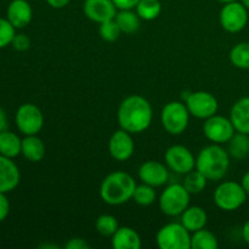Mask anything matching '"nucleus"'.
I'll return each instance as SVG.
<instances>
[{
	"mask_svg": "<svg viewBox=\"0 0 249 249\" xmlns=\"http://www.w3.org/2000/svg\"><path fill=\"white\" fill-rule=\"evenodd\" d=\"M152 107L142 96L131 95L122 101L118 108V123L121 129L130 134L145 131L152 122Z\"/></svg>",
	"mask_w": 249,
	"mask_h": 249,
	"instance_id": "obj_1",
	"label": "nucleus"
},
{
	"mask_svg": "<svg viewBox=\"0 0 249 249\" xmlns=\"http://www.w3.org/2000/svg\"><path fill=\"white\" fill-rule=\"evenodd\" d=\"M135 180L125 172H113L107 175L100 186V196L109 206H122L133 198Z\"/></svg>",
	"mask_w": 249,
	"mask_h": 249,
	"instance_id": "obj_2",
	"label": "nucleus"
},
{
	"mask_svg": "<svg viewBox=\"0 0 249 249\" xmlns=\"http://www.w3.org/2000/svg\"><path fill=\"white\" fill-rule=\"evenodd\" d=\"M230 168V155L220 145L207 146L196 158V169L211 181L221 180Z\"/></svg>",
	"mask_w": 249,
	"mask_h": 249,
	"instance_id": "obj_3",
	"label": "nucleus"
},
{
	"mask_svg": "<svg viewBox=\"0 0 249 249\" xmlns=\"http://www.w3.org/2000/svg\"><path fill=\"white\" fill-rule=\"evenodd\" d=\"M248 195L243 190L241 182L225 181L221 182L214 191V203L219 209L225 212L237 211L245 204Z\"/></svg>",
	"mask_w": 249,
	"mask_h": 249,
	"instance_id": "obj_4",
	"label": "nucleus"
},
{
	"mask_svg": "<svg viewBox=\"0 0 249 249\" xmlns=\"http://www.w3.org/2000/svg\"><path fill=\"white\" fill-rule=\"evenodd\" d=\"M190 194L182 184H172L165 187L160 197V208L168 216H178L184 213L190 204Z\"/></svg>",
	"mask_w": 249,
	"mask_h": 249,
	"instance_id": "obj_5",
	"label": "nucleus"
},
{
	"mask_svg": "<svg viewBox=\"0 0 249 249\" xmlns=\"http://www.w3.org/2000/svg\"><path fill=\"white\" fill-rule=\"evenodd\" d=\"M156 242L160 249H190L191 235L181 223H170L160 229Z\"/></svg>",
	"mask_w": 249,
	"mask_h": 249,
	"instance_id": "obj_6",
	"label": "nucleus"
},
{
	"mask_svg": "<svg viewBox=\"0 0 249 249\" xmlns=\"http://www.w3.org/2000/svg\"><path fill=\"white\" fill-rule=\"evenodd\" d=\"M190 121V112L186 105L172 101L165 105L160 113V122L165 130L172 135H180L186 130Z\"/></svg>",
	"mask_w": 249,
	"mask_h": 249,
	"instance_id": "obj_7",
	"label": "nucleus"
},
{
	"mask_svg": "<svg viewBox=\"0 0 249 249\" xmlns=\"http://www.w3.org/2000/svg\"><path fill=\"white\" fill-rule=\"evenodd\" d=\"M16 126L24 135H36L43 129L44 116L38 106L24 104L18 107L15 116Z\"/></svg>",
	"mask_w": 249,
	"mask_h": 249,
	"instance_id": "obj_8",
	"label": "nucleus"
},
{
	"mask_svg": "<svg viewBox=\"0 0 249 249\" xmlns=\"http://www.w3.org/2000/svg\"><path fill=\"white\" fill-rule=\"evenodd\" d=\"M203 133L209 141L221 145L229 142L236 130L230 118L214 114L204 122Z\"/></svg>",
	"mask_w": 249,
	"mask_h": 249,
	"instance_id": "obj_9",
	"label": "nucleus"
},
{
	"mask_svg": "<svg viewBox=\"0 0 249 249\" xmlns=\"http://www.w3.org/2000/svg\"><path fill=\"white\" fill-rule=\"evenodd\" d=\"M248 22V9L242 2L233 1L224 4L220 11V24L229 33H238Z\"/></svg>",
	"mask_w": 249,
	"mask_h": 249,
	"instance_id": "obj_10",
	"label": "nucleus"
},
{
	"mask_svg": "<svg viewBox=\"0 0 249 249\" xmlns=\"http://www.w3.org/2000/svg\"><path fill=\"white\" fill-rule=\"evenodd\" d=\"M190 114L198 119H207L218 111V100L207 91L190 92L185 100Z\"/></svg>",
	"mask_w": 249,
	"mask_h": 249,
	"instance_id": "obj_11",
	"label": "nucleus"
},
{
	"mask_svg": "<svg viewBox=\"0 0 249 249\" xmlns=\"http://www.w3.org/2000/svg\"><path fill=\"white\" fill-rule=\"evenodd\" d=\"M168 168L178 174H187L196 168V158L191 151L182 145L169 147L164 156Z\"/></svg>",
	"mask_w": 249,
	"mask_h": 249,
	"instance_id": "obj_12",
	"label": "nucleus"
},
{
	"mask_svg": "<svg viewBox=\"0 0 249 249\" xmlns=\"http://www.w3.org/2000/svg\"><path fill=\"white\" fill-rule=\"evenodd\" d=\"M134 150H135V145H134L130 133L121 129L112 134L108 142V151L113 160H119V162L128 160L133 156Z\"/></svg>",
	"mask_w": 249,
	"mask_h": 249,
	"instance_id": "obj_13",
	"label": "nucleus"
},
{
	"mask_svg": "<svg viewBox=\"0 0 249 249\" xmlns=\"http://www.w3.org/2000/svg\"><path fill=\"white\" fill-rule=\"evenodd\" d=\"M83 11L89 19L102 23L116 17L117 6L113 0H85Z\"/></svg>",
	"mask_w": 249,
	"mask_h": 249,
	"instance_id": "obj_14",
	"label": "nucleus"
},
{
	"mask_svg": "<svg viewBox=\"0 0 249 249\" xmlns=\"http://www.w3.org/2000/svg\"><path fill=\"white\" fill-rule=\"evenodd\" d=\"M139 178L143 184L153 187H160L167 184L169 172L167 167L157 160H147L139 169Z\"/></svg>",
	"mask_w": 249,
	"mask_h": 249,
	"instance_id": "obj_15",
	"label": "nucleus"
},
{
	"mask_svg": "<svg viewBox=\"0 0 249 249\" xmlns=\"http://www.w3.org/2000/svg\"><path fill=\"white\" fill-rule=\"evenodd\" d=\"M21 174L12 158L0 155V192L7 194L18 186Z\"/></svg>",
	"mask_w": 249,
	"mask_h": 249,
	"instance_id": "obj_16",
	"label": "nucleus"
},
{
	"mask_svg": "<svg viewBox=\"0 0 249 249\" xmlns=\"http://www.w3.org/2000/svg\"><path fill=\"white\" fill-rule=\"evenodd\" d=\"M7 19L16 29L24 28L33 18V10L27 0H12L7 6Z\"/></svg>",
	"mask_w": 249,
	"mask_h": 249,
	"instance_id": "obj_17",
	"label": "nucleus"
},
{
	"mask_svg": "<svg viewBox=\"0 0 249 249\" xmlns=\"http://www.w3.org/2000/svg\"><path fill=\"white\" fill-rule=\"evenodd\" d=\"M230 119L236 131L249 135V96L242 97L233 104Z\"/></svg>",
	"mask_w": 249,
	"mask_h": 249,
	"instance_id": "obj_18",
	"label": "nucleus"
},
{
	"mask_svg": "<svg viewBox=\"0 0 249 249\" xmlns=\"http://www.w3.org/2000/svg\"><path fill=\"white\" fill-rule=\"evenodd\" d=\"M112 247L114 249H140L141 238L134 229L123 226L112 236Z\"/></svg>",
	"mask_w": 249,
	"mask_h": 249,
	"instance_id": "obj_19",
	"label": "nucleus"
},
{
	"mask_svg": "<svg viewBox=\"0 0 249 249\" xmlns=\"http://www.w3.org/2000/svg\"><path fill=\"white\" fill-rule=\"evenodd\" d=\"M208 221V215L206 211L201 207H187L181 214V224L190 231L195 232L197 230L204 229Z\"/></svg>",
	"mask_w": 249,
	"mask_h": 249,
	"instance_id": "obj_20",
	"label": "nucleus"
},
{
	"mask_svg": "<svg viewBox=\"0 0 249 249\" xmlns=\"http://www.w3.org/2000/svg\"><path fill=\"white\" fill-rule=\"evenodd\" d=\"M21 153L29 162H40L45 157V145L36 135H26L22 140Z\"/></svg>",
	"mask_w": 249,
	"mask_h": 249,
	"instance_id": "obj_21",
	"label": "nucleus"
},
{
	"mask_svg": "<svg viewBox=\"0 0 249 249\" xmlns=\"http://www.w3.org/2000/svg\"><path fill=\"white\" fill-rule=\"evenodd\" d=\"M22 140L15 133L4 130L0 133V155L7 158H15L21 155Z\"/></svg>",
	"mask_w": 249,
	"mask_h": 249,
	"instance_id": "obj_22",
	"label": "nucleus"
},
{
	"mask_svg": "<svg viewBox=\"0 0 249 249\" xmlns=\"http://www.w3.org/2000/svg\"><path fill=\"white\" fill-rule=\"evenodd\" d=\"M229 155L236 160H243L249 155V135L236 131L229 141Z\"/></svg>",
	"mask_w": 249,
	"mask_h": 249,
	"instance_id": "obj_23",
	"label": "nucleus"
},
{
	"mask_svg": "<svg viewBox=\"0 0 249 249\" xmlns=\"http://www.w3.org/2000/svg\"><path fill=\"white\" fill-rule=\"evenodd\" d=\"M122 33L133 34L140 27V17L133 10H121L114 17Z\"/></svg>",
	"mask_w": 249,
	"mask_h": 249,
	"instance_id": "obj_24",
	"label": "nucleus"
},
{
	"mask_svg": "<svg viewBox=\"0 0 249 249\" xmlns=\"http://www.w3.org/2000/svg\"><path fill=\"white\" fill-rule=\"evenodd\" d=\"M219 247L218 238L206 229H201L191 235V248L192 249H216Z\"/></svg>",
	"mask_w": 249,
	"mask_h": 249,
	"instance_id": "obj_25",
	"label": "nucleus"
},
{
	"mask_svg": "<svg viewBox=\"0 0 249 249\" xmlns=\"http://www.w3.org/2000/svg\"><path fill=\"white\" fill-rule=\"evenodd\" d=\"M135 9L136 14L141 19L152 21L160 15L162 5H160V0H140Z\"/></svg>",
	"mask_w": 249,
	"mask_h": 249,
	"instance_id": "obj_26",
	"label": "nucleus"
},
{
	"mask_svg": "<svg viewBox=\"0 0 249 249\" xmlns=\"http://www.w3.org/2000/svg\"><path fill=\"white\" fill-rule=\"evenodd\" d=\"M230 61L240 70H249V43H238L231 49Z\"/></svg>",
	"mask_w": 249,
	"mask_h": 249,
	"instance_id": "obj_27",
	"label": "nucleus"
},
{
	"mask_svg": "<svg viewBox=\"0 0 249 249\" xmlns=\"http://www.w3.org/2000/svg\"><path fill=\"white\" fill-rule=\"evenodd\" d=\"M185 175L186 177H185L182 185L191 195H198L206 189L208 179L201 172H198L197 169L191 170V172H189Z\"/></svg>",
	"mask_w": 249,
	"mask_h": 249,
	"instance_id": "obj_28",
	"label": "nucleus"
},
{
	"mask_svg": "<svg viewBox=\"0 0 249 249\" xmlns=\"http://www.w3.org/2000/svg\"><path fill=\"white\" fill-rule=\"evenodd\" d=\"M133 199L135 201V203H138L139 206L142 207H148L155 202L156 199V191L155 187L150 186L147 184L139 185L135 187V191H134Z\"/></svg>",
	"mask_w": 249,
	"mask_h": 249,
	"instance_id": "obj_29",
	"label": "nucleus"
},
{
	"mask_svg": "<svg viewBox=\"0 0 249 249\" xmlns=\"http://www.w3.org/2000/svg\"><path fill=\"white\" fill-rule=\"evenodd\" d=\"M95 225H96L97 232L105 237H112L119 228L117 219L113 215H108V214L99 216Z\"/></svg>",
	"mask_w": 249,
	"mask_h": 249,
	"instance_id": "obj_30",
	"label": "nucleus"
},
{
	"mask_svg": "<svg viewBox=\"0 0 249 249\" xmlns=\"http://www.w3.org/2000/svg\"><path fill=\"white\" fill-rule=\"evenodd\" d=\"M100 36L104 39L105 41H116L119 38V36L122 34L121 28H119L118 23L116 22V19H108V21H105L102 23H100Z\"/></svg>",
	"mask_w": 249,
	"mask_h": 249,
	"instance_id": "obj_31",
	"label": "nucleus"
},
{
	"mask_svg": "<svg viewBox=\"0 0 249 249\" xmlns=\"http://www.w3.org/2000/svg\"><path fill=\"white\" fill-rule=\"evenodd\" d=\"M16 36V28L7 18H0V49L11 45Z\"/></svg>",
	"mask_w": 249,
	"mask_h": 249,
	"instance_id": "obj_32",
	"label": "nucleus"
},
{
	"mask_svg": "<svg viewBox=\"0 0 249 249\" xmlns=\"http://www.w3.org/2000/svg\"><path fill=\"white\" fill-rule=\"evenodd\" d=\"M11 45L17 51H26L31 46V39L26 34H16Z\"/></svg>",
	"mask_w": 249,
	"mask_h": 249,
	"instance_id": "obj_33",
	"label": "nucleus"
},
{
	"mask_svg": "<svg viewBox=\"0 0 249 249\" xmlns=\"http://www.w3.org/2000/svg\"><path fill=\"white\" fill-rule=\"evenodd\" d=\"M10 212V203L7 199L6 194H1L0 192V223L5 220L9 215Z\"/></svg>",
	"mask_w": 249,
	"mask_h": 249,
	"instance_id": "obj_34",
	"label": "nucleus"
},
{
	"mask_svg": "<svg viewBox=\"0 0 249 249\" xmlns=\"http://www.w3.org/2000/svg\"><path fill=\"white\" fill-rule=\"evenodd\" d=\"M66 249H89L90 245L83 238H72L65 245Z\"/></svg>",
	"mask_w": 249,
	"mask_h": 249,
	"instance_id": "obj_35",
	"label": "nucleus"
},
{
	"mask_svg": "<svg viewBox=\"0 0 249 249\" xmlns=\"http://www.w3.org/2000/svg\"><path fill=\"white\" fill-rule=\"evenodd\" d=\"M140 0H113L114 5L119 10H133L135 9L136 5Z\"/></svg>",
	"mask_w": 249,
	"mask_h": 249,
	"instance_id": "obj_36",
	"label": "nucleus"
},
{
	"mask_svg": "<svg viewBox=\"0 0 249 249\" xmlns=\"http://www.w3.org/2000/svg\"><path fill=\"white\" fill-rule=\"evenodd\" d=\"M71 0H46L49 5H50L53 9H63L65 6H67L70 4Z\"/></svg>",
	"mask_w": 249,
	"mask_h": 249,
	"instance_id": "obj_37",
	"label": "nucleus"
},
{
	"mask_svg": "<svg viewBox=\"0 0 249 249\" xmlns=\"http://www.w3.org/2000/svg\"><path fill=\"white\" fill-rule=\"evenodd\" d=\"M7 126H9L7 116H6V113H5L4 109L0 107V133L4 130H7Z\"/></svg>",
	"mask_w": 249,
	"mask_h": 249,
	"instance_id": "obj_38",
	"label": "nucleus"
},
{
	"mask_svg": "<svg viewBox=\"0 0 249 249\" xmlns=\"http://www.w3.org/2000/svg\"><path fill=\"white\" fill-rule=\"evenodd\" d=\"M241 185H242V187H243V190L246 191V194L249 195V170L242 177Z\"/></svg>",
	"mask_w": 249,
	"mask_h": 249,
	"instance_id": "obj_39",
	"label": "nucleus"
},
{
	"mask_svg": "<svg viewBox=\"0 0 249 249\" xmlns=\"http://www.w3.org/2000/svg\"><path fill=\"white\" fill-rule=\"evenodd\" d=\"M242 237H243V240H245V242L249 246V220L246 221L245 225H243V228H242Z\"/></svg>",
	"mask_w": 249,
	"mask_h": 249,
	"instance_id": "obj_40",
	"label": "nucleus"
},
{
	"mask_svg": "<svg viewBox=\"0 0 249 249\" xmlns=\"http://www.w3.org/2000/svg\"><path fill=\"white\" fill-rule=\"evenodd\" d=\"M39 247L40 248H58V247H56V246H51V245H41V246H39Z\"/></svg>",
	"mask_w": 249,
	"mask_h": 249,
	"instance_id": "obj_41",
	"label": "nucleus"
},
{
	"mask_svg": "<svg viewBox=\"0 0 249 249\" xmlns=\"http://www.w3.org/2000/svg\"><path fill=\"white\" fill-rule=\"evenodd\" d=\"M220 1L221 4H229V2H233V1H237V0H218Z\"/></svg>",
	"mask_w": 249,
	"mask_h": 249,
	"instance_id": "obj_42",
	"label": "nucleus"
},
{
	"mask_svg": "<svg viewBox=\"0 0 249 249\" xmlns=\"http://www.w3.org/2000/svg\"><path fill=\"white\" fill-rule=\"evenodd\" d=\"M241 1H242V4L249 10V0H241Z\"/></svg>",
	"mask_w": 249,
	"mask_h": 249,
	"instance_id": "obj_43",
	"label": "nucleus"
}]
</instances>
